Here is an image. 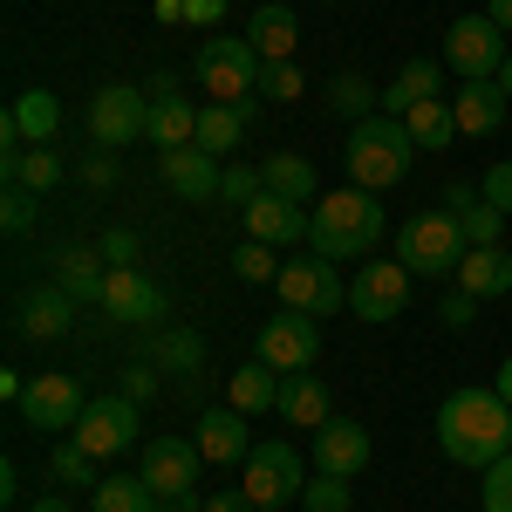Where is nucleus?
Instances as JSON below:
<instances>
[{
  "instance_id": "1",
  "label": "nucleus",
  "mask_w": 512,
  "mask_h": 512,
  "mask_svg": "<svg viewBox=\"0 0 512 512\" xmlns=\"http://www.w3.org/2000/svg\"><path fill=\"white\" fill-rule=\"evenodd\" d=\"M437 444H444V458L465 465V472L499 465V458L512 451V403L499 390L444 396V410H437Z\"/></svg>"
},
{
  "instance_id": "2",
  "label": "nucleus",
  "mask_w": 512,
  "mask_h": 512,
  "mask_svg": "<svg viewBox=\"0 0 512 512\" xmlns=\"http://www.w3.org/2000/svg\"><path fill=\"white\" fill-rule=\"evenodd\" d=\"M376 239H383V205L376 192H328L315 198V226H308V253L321 260H362V253H376Z\"/></svg>"
},
{
  "instance_id": "3",
  "label": "nucleus",
  "mask_w": 512,
  "mask_h": 512,
  "mask_svg": "<svg viewBox=\"0 0 512 512\" xmlns=\"http://www.w3.org/2000/svg\"><path fill=\"white\" fill-rule=\"evenodd\" d=\"M410 158H417V137L403 130V117H376L349 130V178L362 192H390L410 178Z\"/></svg>"
},
{
  "instance_id": "4",
  "label": "nucleus",
  "mask_w": 512,
  "mask_h": 512,
  "mask_svg": "<svg viewBox=\"0 0 512 512\" xmlns=\"http://www.w3.org/2000/svg\"><path fill=\"white\" fill-rule=\"evenodd\" d=\"M472 253V239L458 233V219L451 212H417L403 233H396V260L410 267V274H424V280H437V274H458V260Z\"/></svg>"
},
{
  "instance_id": "5",
  "label": "nucleus",
  "mask_w": 512,
  "mask_h": 512,
  "mask_svg": "<svg viewBox=\"0 0 512 512\" xmlns=\"http://www.w3.org/2000/svg\"><path fill=\"white\" fill-rule=\"evenodd\" d=\"M260 48L253 41H226V35H205L198 41V82H205V103H246L260 89Z\"/></svg>"
},
{
  "instance_id": "6",
  "label": "nucleus",
  "mask_w": 512,
  "mask_h": 512,
  "mask_svg": "<svg viewBox=\"0 0 512 512\" xmlns=\"http://www.w3.org/2000/svg\"><path fill=\"white\" fill-rule=\"evenodd\" d=\"M89 137H96L103 151L144 144V137H151V96L130 89V82H103V89L89 96Z\"/></svg>"
},
{
  "instance_id": "7",
  "label": "nucleus",
  "mask_w": 512,
  "mask_h": 512,
  "mask_svg": "<svg viewBox=\"0 0 512 512\" xmlns=\"http://www.w3.org/2000/svg\"><path fill=\"white\" fill-rule=\"evenodd\" d=\"M506 55H512V41H506V28H499L492 14H458L451 35H444V62H451L465 82H492L499 69H506Z\"/></svg>"
},
{
  "instance_id": "8",
  "label": "nucleus",
  "mask_w": 512,
  "mask_h": 512,
  "mask_svg": "<svg viewBox=\"0 0 512 512\" xmlns=\"http://www.w3.org/2000/svg\"><path fill=\"white\" fill-rule=\"evenodd\" d=\"M301 478H308V465H301L294 444H253L246 465H239V492H246L253 506H287V499L308 492Z\"/></svg>"
},
{
  "instance_id": "9",
  "label": "nucleus",
  "mask_w": 512,
  "mask_h": 512,
  "mask_svg": "<svg viewBox=\"0 0 512 512\" xmlns=\"http://www.w3.org/2000/svg\"><path fill=\"white\" fill-rule=\"evenodd\" d=\"M198 465H205V451H198L192 437H151L137 478H144L158 499H178V506L198 512Z\"/></svg>"
},
{
  "instance_id": "10",
  "label": "nucleus",
  "mask_w": 512,
  "mask_h": 512,
  "mask_svg": "<svg viewBox=\"0 0 512 512\" xmlns=\"http://www.w3.org/2000/svg\"><path fill=\"white\" fill-rule=\"evenodd\" d=\"M69 437L103 465V458H117V451L137 444V403H130L123 390L117 396H96V403H82V417H76V431H69Z\"/></svg>"
},
{
  "instance_id": "11",
  "label": "nucleus",
  "mask_w": 512,
  "mask_h": 512,
  "mask_svg": "<svg viewBox=\"0 0 512 512\" xmlns=\"http://www.w3.org/2000/svg\"><path fill=\"white\" fill-rule=\"evenodd\" d=\"M280 301L287 308H301V315H335L342 301H349V287L335 280V260H321V253H308V260H280Z\"/></svg>"
},
{
  "instance_id": "12",
  "label": "nucleus",
  "mask_w": 512,
  "mask_h": 512,
  "mask_svg": "<svg viewBox=\"0 0 512 512\" xmlns=\"http://www.w3.org/2000/svg\"><path fill=\"white\" fill-rule=\"evenodd\" d=\"M349 308L362 321H396L410 308V267L403 260H362V274L349 280Z\"/></svg>"
},
{
  "instance_id": "13",
  "label": "nucleus",
  "mask_w": 512,
  "mask_h": 512,
  "mask_svg": "<svg viewBox=\"0 0 512 512\" xmlns=\"http://www.w3.org/2000/svg\"><path fill=\"white\" fill-rule=\"evenodd\" d=\"M315 355H321V321L301 315V308H287V315H274L267 328H260V362L280 369V376L315 369Z\"/></svg>"
},
{
  "instance_id": "14",
  "label": "nucleus",
  "mask_w": 512,
  "mask_h": 512,
  "mask_svg": "<svg viewBox=\"0 0 512 512\" xmlns=\"http://www.w3.org/2000/svg\"><path fill=\"white\" fill-rule=\"evenodd\" d=\"M82 383L76 376H35L28 383V396H21V424H35V431L48 437H69L76 431V417H82Z\"/></svg>"
},
{
  "instance_id": "15",
  "label": "nucleus",
  "mask_w": 512,
  "mask_h": 512,
  "mask_svg": "<svg viewBox=\"0 0 512 512\" xmlns=\"http://www.w3.org/2000/svg\"><path fill=\"white\" fill-rule=\"evenodd\" d=\"M158 178L171 198H185V205H212L219 198V178H226V164L212 158V151H198V144H185V151H158Z\"/></svg>"
},
{
  "instance_id": "16",
  "label": "nucleus",
  "mask_w": 512,
  "mask_h": 512,
  "mask_svg": "<svg viewBox=\"0 0 512 512\" xmlns=\"http://www.w3.org/2000/svg\"><path fill=\"white\" fill-rule=\"evenodd\" d=\"M239 219H246V239H260V246H308V226H315L294 198H274V192H260Z\"/></svg>"
},
{
  "instance_id": "17",
  "label": "nucleus",
  "mask_w": 512,
  "mask_h": 512,
  "mask_svg": "<svg viewBox=\"0 0 512 512\" xmlns=\"http://www.w3.org/2000/svg\"><path fill=\"white\" fill-rule=\"evenodd\" d=\"M315 472H328V478H362L369 472V424L328 417L315 431Z\"/></svg>"
},
{
  "instance_id": "18",
  "label": "nucleus",
  "mask_w": 512,
  "mask_h": 512,
  "mask_svg": "<svg viewBox=\"0 0 512 512\" xmlns=\"http://www.w3.org/2000/svg\"><path fill=\"white\" fill-rule=\"evenodd\" d=\"M192 444L205 451V465H246V451H253V437H246V410H233V403L205 410L198 431H192Z\"/></svg>"
},
{
  "instance_id": "19",
  "label": "nucleus",
  "mask_w": 512,
  "mask_h": 512,
  "mask_svg": "<svg viewBox=\"0 0 512 512\" xmlns=\"http://www.w3.org/2000/svg\"><path fill=\"white\" fill-rule=\"evenodd\" d=\"M103 315H110V321H158L164 315V287H158V280H144L137 267H110Z\"/></svg>"
},
{
  "instance_id": "20",
  "label": "nucleus",
  "mask_w": 512,
  "mask_h": 512,
  "mask_svg": "<svg viewBox=\"0 0 512 512\" xmlns=\"http://www.w3.org/2000/svg\"><path fill=\"white\" fill-rule=\"evenodd\" d=\"M69 321H76V294H69L62 280H48V287H35V294L21 301V335H35V342L69 335Z\"/></svg>"
},
{
  "instance_id": "21",
  "label": "nucleus",
  "mask_w": 512,
  "mask_h": 512,
  "mask_svg": "<svg viewBox=\"0 0 512 512\" xmlns=\"http://www.w3.org/2000/svg\"><path fill=\"white\" fill-rule=\"evenodd\" d=\"M246 41L260 48V62H294V41H301V21H294V7H280V0H260V7H253V21H246Z\"/></svg>"
},
{
  "instance_id": "22",
  "label": "nucleus",
  "mask_w": 512,
  "mask_h": 512,
  "mask_svg": "<svg viewBox=\"0 0 512 512\" xmlns=\"http://www.w3.org/2000/svg\"><path fill=\"white\" fill-rule=\"evenodd\" d=\"M451 110H458V130H465V137H492V130L506 123L512 96L499 89V76H492V82H465V89L451 96Z\"/></svg>"
},
{
  "instance_id": "23",
  "label": "nucleus",
  "mask_w": 512,
  "mask_h": 512,
  "mask_svg": "<svg viewBox=\"0 0 512 512\" xmlns=\"http://www.w3.org/2000/svg\"><path fill=\"white\" fill-rule=\"evenodd\" d=\"M444 212L458 219V233L472 239V246H499V233H506V212L485 192H472V185H451V192H444Z\"/></svg>"
},
{
  "instance_id": "24",
  "label": "nucleus",
  "mask_w": 512,
  "mask_h": 512,
  "mask_svg": "<svg viewBox=\"0 0 512 512\" xmlns=\"http://www.w3.org/2000/svg\"><path fill=\"white\" fill-rule=\"evenodd\" d=\"M280 417H287V424H308V431H321V424L335 417V403H328V383H321L315 369H294V376H280Z\"/></svg>"
},
{
  "instance_id": "25",
  "label": "nucleus",
  "mask_w": 512,
  "mask_h": 512,
  "mask_svg": "<svg viewBox=\"0 0 512 512\" xmlns=\"http://www.w3.org/2000/svg\"><path fill=\"white\" fill-rule=\"evenodd\" d=\"M458 287L478 294V301L512 294V253H506V246H472V253L458 260Z\"/></svg>"
},
{
  "instance_id": "26",
  "label": "nucleus",
  "mask_w": 512,
  "mask_h": 512,
  "mask_svg": "<svg viewBox=\"0 0 512 512\" xmlns=\"http://www.w3.org/2000/svg\"><path fill=\"white\" fill-rule=\"evenodd\" d=\"M260 185H267L274 198L308 205V198H315V164L301 158V151H274V158H260Z\"/></svg>"
},
{
  "instance_id": "27",
  "label": "nucleus",
  "mask_w": 512,
  "mask_h": 512,
  "mask_svg": "<svg viewBox=\"0 0 512 512\" xmlns=\"http://www.w3.org/2000/svg\"><path fill=\"white\" fill-rule=\"evenodd\" d=\"M151 144H158V151H185V144H198V103H185V96H158V103H151Z\"/></svg>"
},
{
  "instance_id": "28",
  "label": "nucleus",
  "mask_w": 512,
  "mask_h": 512,
  "mask_svg": "<svg viewBox=\"0 0 512 512\" xmlns=\"http://www.w3.org/2000/svg\"><path fill=\"white\" fill-rule=\"evenodd\" d=\"M226 403L233 410H280V369H267V362H246V369H233V383H226Z\"/></svg>"
},
{
  "instance_id": "29",
  "label": "nucleus",
  "mask_w": 512,
  "mask_h": 512,
  "mask_svg": "<svg viewBox=\"0 0 512 512\" xmlns=\"http://www.w3.org/2000/svg\"><path fill=\"white\" fill-rule=\"evenodd\" d=\"M437 96V62H403L396 82L383 89V117H410L417 103H431Z\"/></svg>"
},
{
  "instance_id": "30",
  "label": "nucleus",
  "mask_w": 512,
  "mask_h": 512,
  "mask_svg": "<svg viewBox=\"0 0 512 512\" xmlns=\"http://www.w3.org/2000/svg\"><path fill=\"white\" fill-rule=\"evenodd\" d=\"M96 260H103V253H89V246H62V253H55V280H62L76 301H103L110 274H103Z\"/></svg>"
},
{
  "instance_id": "31",
  "label": "nucleus",
  "mask_w": 512,
  "mask_h": 512,
  "mask_svg": "<svg viewBox=\"0 0 512 512\" xmlns=\"http://www.w3.org/2000/svg\"><path fill=\"white\" fill-rule=\"evenodd\" d=\"M7 164V185H21V192H48V185H62V158L48 151V144H21L14 158H0Z\"/></svg>"
},
{
  "instance_id": "32",
  "label": "nucleus",
  "mask_w": 512,
  "mask_h": 512,
  "mask_svg": "<svg viewBox=\"0 0 512 512\" xmlns=\"http://www.w3.org/2000/svg\"><path fill=\"white\" fill-rule=\"evenodd\" d=\"M403 130L417 137V151H444V144L458 137V110H451L444 96H431V103H417V110L403 117Z\"/></svg>"
},
{
  "instance_id": "33",
  "label": "nucleus",
  "mask_w": 512,
  "mask_h": 512,
  "mask_svg": "<svg viewBox=\"0 0 512 512\" xmlns=\"http://www.w3.org/2000/svg\"><path fill=\"white\" fill-rule=\"evenodd\" d=\"M7 117H14V130H21L28 144H48V137L62 130V103H55L48 89H28V96H21V103H14Z\"/></svg>"
},
{
  "instance_id": "34",
  "label": "nucleus",
  "mask_w": 512,
  "mask_h": 512,
  "mask_svg": "<svg viewBox=\"0 0 512 512\" xmlns=\"http://www.w3.org/2000/svg\"><path fill=\"white\" fill-rule=\"evenodd\" d=\"M239 130H246V110H239V103H205V110H198V151H212V158L233 151Z\"/></svg>"
},
{
  "instance_id": "35",
  "label": "nucleus",
  "mask_w": 512,
  "mask_h": 512,
  "mask_svg": "<svg viewBox=\"0 0 512 512\" xmlns=\"http://www.w3.org/2000/svg\"><path fill=\"white\" fill-rule=\"evenodd\" d=\"M151 506H158V492L144 478H103L96 485V512H151Z\"/></svg>"
},
{
  "instance_id": "36",
  "label": "nucleus",
  "mask_w": 512,
  "mask_h": 512,
  "mask_svg": "<svg viewBox=\"0 0 512 512\" xmlns=\"http://www.w3.org/2000/svg\"><path fill=\"white\" fill-rule=\"evenodd\" d=\"M328 103H335L349 123H369V117H376V103H383V89H369L362 76H335V82H328Z\"/></svg>"
},
{
  "instance_id": "37",
  "label": "nucleus",
  "mask_w": 512,
  "mask_h": 512,
  "mask_svg": "<svg viewBox=\"0 0 512 512\" xmlns=\"http://www.w3.org/2000/svg\"><path fill=\"white\" fill-rule=\"evenodd\" d=\"M151 362H158V369H205V342H198L192 328H164Z\"/></svg>"
},
{
  "instance_id": "38",
  "label": "nucleus",
  "mask_w": 512,
  "mask_h": 512,
  "mask_svg": "<svg viewBox=\"0 0 512 512\" xmlns=\"http://www.w3.org/2000/svg\"><path fill=\"white\" fill-rule=\"evenodd\" d=\"M48 478H62V485H103V478H96V458L82 451L76 437H62V444H55V458H48Z\"/></svg>"
},
{
  "instance_id": "39",
  "label": "nucleus",
  "mask_w": 512,
  "mask_h": 512,
  "mask_svg": "<svg viewBox=\"0 0 512 512\" xmlns=\"http://www.w3.org/2000/svg\"><path fill=\"white\" fill-rule=\"evenodd\" d=\"M478 506L485 512H512V451L499 458V465L478 472Z\"/></svg>"
},
{
  "instance_id": "40",
  "label": "nucleus",
  "mask_w": 512,
  "mask_h": 512,
  "mask_svg": "<svg viewBox=\"0 0 512 512\" xmlns=\"http://www.w3.org/2000/svg\"><path fill=\"white\" fill-rule=\"evenodd\" d=\"M301 89H308V82H301L294 62H267V69H260V96H267V103H294Z\"/></svg>"
},
{
  "instance_id": "41",
  "label": "nucleus",
  "mask_w": 512,
  "mask_h": 512,
  "mask_svg": "<svg viewBox=\"0 0 512 512\" xmlns=\"http://www.w3.org/2000/svg\"><path fill=\"white\" fill-rule=\"evenodd\" d=\"M260 192H267V185H260V171H253V164H226V178H219V198H226V205L246 212Z\"/></svg>"
},
{
  "instance_id": "42",
  "label": "nucleus",
  "mask_w": 512,
  "mask_h": 512,
  "mask_svg": "<svg viewBox=\"0 0 512 512\" xmlns=\"http://www.w3.org/2000/svg\"><path fill=\"white\" fill-rule=\"evenodd\" d=\"M233 274L239 280H280V260H274V246H260V239H246L233 253Z\"/></svg>"
},
{
  "instance_id": "43",
  "label": "nucleus",
  "mask_w": 512,
  "mask_h": 512,
  "mask_svg": "<svg viewBox=\"0 0 512 512\" xmlns=\"http://www.w3.org/2000/svg\"><path fill=\"white\" fill-rule=\"evenodd\" d=\"M0 226H7L14 239L28 233V226H35V192H21V185H7V192H0Z\"/></svg>"
},
{
  "instance_id": "44",
  "label": "nucleus",
  "mask_w": 512,
  "mask_h": 512,
  "mask_svg": "<svg viewBox=\"0 0 512 512\" xmlns=\"http://www.w3.org/2000/svg\"><path fill=\"white\" fill-rule=\"evenodd\" d=\"M301 499H308V512H349V478H328V472H321Z\"/></svg>"
},
{
  "instance_id": "45",
  "label": "nucleus",
  "mask_w": 512,
  "mask_h": 512,
  "mask_svg": "<svg viewBox=\"0 0 512 512\" xmlns=\"http://www.w3.org/2000/svg\"><path fill=\"white\" fill-rule=\"evenodd\" d=\"M123 396H130V403L158 396V362H130V369H123Z\"/></svg>"
},
{
  "instance_id": "46",
  "label": "nucleus",
  "mask_w": 512,
  "mask_h": 512,
  "mask_svg": "<svg viewBox=\"0 0 512 512\" xmlns=\"http://www.w3.org/2000/svg\"><path fill=\"white\" fill-rule=\"evenodd\" d=\"M478 192H485V198H492V205H499V212H506V219H512V158H506V164H492Z\"/></svg>"
},
{
  "instance_id": "47",
  "label": "nucleus",
  "mask_w": 512,
  "mask_h": 512,
  "mask_svg": "<svg viewBox=\"0 0 512 512\" xmlns=\"http://www.w3.org/2000/svg\"><path fill=\"white\" fill-rule=\"evenodd\" d=\"M437 315H444V328H472L478 294H465V287H458V294H444V301H437Z\"/></svg>"
},
{
  "instance_id": "48",
  "label": "nucleus",
  "mask_w": 512,
  "mask_h": 512,
  "mask_svg": "<svg viewBox=\"0 0 512 512\" xmlns=\"http://www.w3.org/2000/svg\"><path fill=\"white\" fill-rule=\"evenodd\" d=\"M96 253H103V260H110V267H130V260H137V233H103V246H96Z\"/></svg>"
},
{
  "instance_id": "49",
  "label": "nucleus",
  "mask_w": 512,
  "mask_h": 512,
  "mask_svg": "<svg viewBox=\"0 0 512 512\" xmlns=\"http://www.w3.org/2000/svg\"><path fill=\"white\" fill-rule=\"evenodd\" d=\"M82 185H96V192L117 185V158H110V151H89V158H82Z\"/></svg>"
},
{
  "instance_id": "50",
  "label": "nucleus",
  "mask_w": 512,
  "mask_h": 512,
  "mask_svg": "<svg viewBox=\"0 0 512 512\" xmlns=\"http://www.w3.org/2000/svg\"><path fill=\"white\" fill-rule=\"evenodd\" d=\"M185 21H192V28H205V35H212V28H219V21H226V0H185Z\"/></svg>"
},
{
  "instance_id": "51",
  "label": "nucleus",
  "mask_w": 512,
  "mask_h": 512,
  "mask_svg": "<svg viewBox=\"0 0 512 512\" xmlns=\"http://www.w3.org/2000/svg\"><path fill=\"white\" fill-rule=\"evenodd\" d=\"M198 512H253V499H246V492H205Z\"/></svg>"
},
{
  "instance_id": "52",
  "label": "nucleus",
  "mask_w": 512,
  "mask_h": 512,
  "mask_svg": "<svg viewBox=\"0 0 512 512\" xmlns=\"http://www.w3.org/2000/svg\"><path fill=\"white\" fill-rule=\"evenodd\" d=\"M185 21V0H158V28H178Z\"/></svg>"
},
{
  "instance_id": "53",
  "label": "nucleus",
  "mask_w": 512,
  "mask_h": 512,
  "mask_svg": "<svg viewBox=\"0 0 512 512\" xmlns=\"http://www.w3.org/2000/svg\"><path fill=\"white\" fill-rule=\"evenodd\" d=\"M485 14H492V21H499V28H506V35H512V0H492Z\"/></svg>"
},
{
  "instance_id": "54",
  "label": "nucleus",
  "mask_w": 512,
  "mask_h": 512,
  "mask_svg": "<svg viewBox=\"0 0 512 512\" xmlns=\"http://www.w3.org/2000/svg\"><path fill=\"white\" fill-rule=\"evenodd\" d=\"M28 512H69V499H62V492H48V499H35Z\"/></svg>"
},
{
  "instance_id": "55",
  "label": "nucleus",
  "mask_w": 512,
  "mask_h": 512,
  "mask_svg": "<svg viewBox=\"0 0 512 512\" xmlns=\"http://www.w3.org/2000/svg\"><path fill=\"white\" fill-rule=\"evenodd\" d=\"M492 390H499V396H506V403H512V355H506V362H499V383H492Z\"/></svg>"
},
{
  "instance_id": "56",
  "label": "nucleus",
  "mask_w": 512,
  "mask_h": 512,
  "mask_svg": "<svg viewBox=\"0 0 512 512\" xmlns=\"http://www.w3.org/2000/svg\"><path fill=\"white\" fill-rule=\"evenodd\" d=\"M151 512H192V506H178V499H158V506H151Z\"/></svg>"
},
{
  "instance_id": "57",
  "label": "nucleus",
  "mask_w": 512,
  "mask_h": 512,
  "mask_svg": "<svg viewBox=\"0 0 512 512\" xmlns=\"http://www.w3.org/2000/svg\"><path fill=\"white\" fill-rule=\"evenodd\" d=\"M499 89H506V96H512V55H506V69H499Z\"/></svg>"
}]
</instances>
